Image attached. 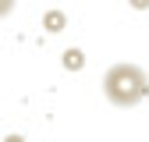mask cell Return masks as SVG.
Masks as SVG:
<instances>
[{"label":"cell","instance_id":"obj_1","mask_svg":"<svg viewBox=\"0 0 149 142\" xmlns=\"http://www.w3.org/2000/svg\"><path fill=\"white\" fill-rule=\"evenodd\" d=\"M103 96L114 103V106H135L149 96V75L139 64H110L107 75H103Z\"/></svg>","mask_w":149,"mask_h":142},{"label":"cell","instance_id":"obj_2","mask_svg":"<svg viewBox=\"0 0 149 142\" xmlns=\"http://www.w3.org/2000/svg\"><path fill=\"white\" fill-rule=\"evenodd\" d=\"M61 25H64V14H61V11H50V14H46V29H50V32H57Z\"/></svg>","mask_w":149,"mask_h":142},{"label":"cell","instance_id":"obj_3","mask_svg":"<svg viewBox=\"0 0 149 142\" xmlns=\"http://www.w3.org/2000/svg\"><path fill=\"white\" fill-rule=\"evenodd\" d=\"M68 64H71V68H78V64H82V53H78V50H71V53H68Z\"/></svg>","mask_w":149,"mask_h":142},{"label":"cell","instance_id":"obj_4","mask_svg":"<svg viewBox=\"0 0 149 142\" xmlns=\"http://www.w3.org/2000/svg\"><path fill=\"white\" fill-rule=\"evenodd\" d=\"M132 4H135V7H149V0H132Z\"/></svg>","mask_w":149,"mask_h":142}]
</instances>
